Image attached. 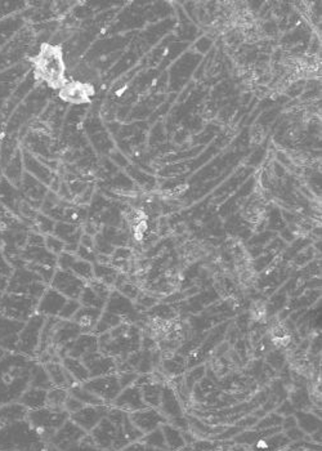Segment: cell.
Masks as SVG:
<instances>
[{
    "label": "cell",
    "instance_id": "24",
    "mask_svg": "<svg viewBox=\"0 0 322 451\" xmlns=\"http://www.w3.org/2000/svg\"><path fill=\"white\" fill-rule=\"evenodd\" d=\"M165 383L159 382V380H151L146 385L139 387L142 397L146 404L147 407H153V409H159L161 402V393H162V387Z\"/></svg>",
    "mask_w": 322,
    "mask_h": 451
},
{
    "label": "cell",
    "instance_id": "10",
    "mask_svg": "<svg viewBox=\"0 0 322 451\" xmlns=\"http://www.w3.org/2000/svg\"><path fill=\"white\" fill-rule=\"evenodd\" d=\"M25 323L0 315V348L7 354H17L20 334Z\"/></svg>",
    "mask_w": 322,
    "mask_h": 451
},
{
    "label": "cell",
    "instance_id": "34",
    "mask_svg": "<svg viewBox=\"0 0 322 451\" xmlns=\"http://www.w3.org/2000/svg\"><path fill=\"white\" fill-rule=\"evenodd\" d=\"M142 444L146 445L148 447H154V449H160V450H167V444H165V438L162 435L161 428L155 429L153 432L143 435V437L139 440Z\"/></svg>",
    "mask_w": 322,
    "mask_h": 451
},
{
    "label": "cell",
    "instance_id": "17",
    "mask_svg": "<svg viewBox=\"0 0 322 451\" xmlns=\"http://www.w3.org/2000/svg\"><path fill=\"white\" fill-rule=\"evenodd\" d=\"M111 407H117V409H120L125 413L131 414L134 411L146 409L147 405L142 397L141 388L133 385L131 387H126L121 392L119 393V396L112 402Z\"/></svg>",
    "mask_w": 322,
    "mask_h": 451
},
{
    "label": "cell",
    "instance_id": "14",
    "mask_svg": "<svg viewBox=\"0 0 322 451\" xmlns=\"http://www.w3.org/2000/svg\"><path fill=\"white\" fill-rule=\"evenodd\" d=\"M105 311H109L111 313L123 318L125 323H129V324H134L141 318L138 310L131 302V299H128L126 296L120 294V293H111L107 302H106V306H105Z\"/></svg>",
    "mask_w": 322,
    "mask_h": 451
},
{
    "label": "cell",
    "instance_id": "13",
    "mask_svg": "<svg viewBox=\"0 0 322 451\" xmlns=\"http://www.w3.org/2000/svg\"><path fill=\"white\" fill-rule=\"evenodd\" d=\"M107 405H98V407H92L87 405L83 407L79 411L70 415V419L75 424H78L83 431H85L87 433H90L93 429L98 426V423L102 421L103 418L109 411Z\"/></svg>",
    "mask_w": 322,
    "mask_h": 451
},
{
    "label": "cell",
    "instance_id": "27",
    "mask_svg": "<svg viewBox=\"0 0 322 451\" xmlns=\"http://www.w3.org/2000/svg\"><path fill=\"white\" fill-rule=\"evenodd\" d=\"M160 428L162 431L164 438H165V444H167L168 451H179L184 449L186 446V441H184V435L179 429H177L169 423L162 424Z\"/></svg>",
    "mask_w": 322,
    "mask_h": 451
},
{
    "label": "cell",
    "instance_id": "43",
    "mask_svg": "<svg viewBox=\"0 0 322 451\" xmlns=\"http://www.w3.org/2000/svg\"><path fill=\"white\" fill-rule=\"evenodd\" d=\"M47 246L49 248V251L54 253H59L64 249V243L59 241L54 237L49 236L47 239Z\"/></svg>",
    "mask_w": 322,
    "mask_h": 451
},
{
    "label": "cell",
    "instance_id": "48",
    "mask_svg": "<svg viewBox=\"0 0 322 451\" xmlns=\"http://www.w3.org/2000/svg\"><path fill=\"white\" fill-rule=\"evenodd\" d=\"M229 451H249L246 447H244L242 445H237V446H234L232 449Z\"/></svg>",
    "mask_w": 322,
    "mask_h": 451
},
{
    "label": "cell",
    "instance_id": "37",
    "mask_svg": "<svg viewBox=\"0 0 322 451\" xmlns=\"http://www.w3.org/2000/svg\"><path fill=\"white\" fill-rule=\"evenodd\" d=\"M81 304L78 299H67L66 303L64 306V308L59 315L61 320H73V316L76 315V312L80 310Z\"/></svg>",
    "mask_w": 322,
    "mask_h": 451
},
{
    "label": "cell",
    "instance_id": "39",
    "mask_svg": "<svg viewBox=\"0 0 322 451\" xmlns=\"http://www.w3.org/2000/svg\"><path fill=\"white\" fill-rule=\"evenodd\" d=\"M64 451H103L93 443L92 437L87 435L84 437L81 441H79L78 444L73 445L70 447H67L66 450Z\"/></svg>",
    "mask_w": 322,
    "mask_h": 451
},
{
    "label": "cell",
    "instance_id": "33",
    "mask_svg": "<svg viewBox=\"0 0 322 451\" xmlns=\"http://www.w3.org/2000/svg\"><path fill=\"white\" fill-rule=\"evenodd\" d=\"M67 397H68V390L53 387L48 391L47 407L57 409V410H65L64 407H65Z\"/></svg>",
    "mask_w": 322,
    "mask_h": 451
},
{
    "label": "cell",
    "instance_id": "12",
    "mask_svg": "<svg viewBox=\"0 0 322 451\" xmlns=\"http://www.w3.org/2000/svg\"><path fill=\"white\" fill-rule=\"evenodd\" d=\"M129 418L134 424V427L143 435H147L155 429L160 428L162 424L168 423L167 418L161 414L157 409H153V407H146L143 410L131 413Z\"/></svg>",
    "mask_w": 322,
    "mask_h": 451
},
{
    "label": "cell",
    "instance_id": "41",
    "mask_svg": "<svg viewBox=\"0 0 322 451\" xmlns=\"http://www.w3.org/2000/svg\"><path fill=\"white\" fill-rule=\"evenodd\" d=\"M217 445L210 441H193L192 444L186 445L182 451H212Z\"/></svg>",
    "mask_w": 322,
    "mask_h": 451
},
{
    "label": "cell",
    "instance_id": "9",
    "mask_svg": "<svg viewBox=\"0 0 322 451\" xmlns=\"http://www.w3.org/2000/svg\"><path fill=\"white\" fill-rule=\"evenodd\" d=\"M81 361L88 370L89 377L90 378L115 374L117 371V360L114 357H111V356L103 354L100 349L84 356L81 359Z\"/></svg>",
    "mask_w": 322,
    "mask_h": 451
},
{
    "label": "cell",
    "instance_id": "28",
    "mask_svg": "<svg viewBox=\"0 0 322 451\" xmlns=\"http://www.w3.org/2000/svg\"><path fill=\"white\" fill-rule=\"evenodd\" d=\"M61 97L68 102L79 104V102H85L88 100V92L85 90V85L79 83H70V84L62 85Z\"/></svg>",
    "mask_w": 322,
    "mask_h": 451
},
{
    "label": "cell",
    "instance_id": "11",
    "mask_svg": "<svg viewBox=\"0 0 322 451\" xmlns=\"http://www.w3.org/2000/svg\"><path fill=\"white\" fill-rule=\"evenodd\" d=\"M84 288H85V285L80 277L75 276L73 272H67V271H59L54 275V277L52 280V289L57 290L62 296H66L67 299H78L79 301Z\"/></svg>",
    "mask_w": 322,
    "mask_h": 451
},
{
    "label": "cell",
    "instance_id": "44",
    "mask_svg": "<svg viewBox=\"0 0 322 451\" xmlns=\"http://www.w3.org/2000/svg\"><path fill=\"white\" fill-rule=\"evenodd\" d=\"M286 437L292 441H297V440H302L303 437H304V432L302 431V429L298 428V427H295V428L287 429V432H286Z\"/></svg>",
    "mask_w": 322,
    "mask_h": 451
},
{
    "label": "cell",
    "instance_id": "50",
    "mask_svg": "<svg viewBox=\"0 0 322 451\" xmlns=\"http://www.w3.org/2000/svg\"><path fill=\"white\" fill-rule=\"evenodd\" d=\"M6 355H7V352L3 348H0V359H3Z\"/></svg>",
    "mask_w": 322,
    "mask_h": 451
},
{
    "label": "cell",
    "instance_id": "29",
    "mask_svg": "<svg viewBox=\"0 0 322 451\" xmlns=\"http://www.w3.org/2000/svg\"><path fill=\"white\" fill-rule=\"evenodd\" d=\"M123 323H125L123 318H119V316L114 315V313H111L109 311L103 310L102 315H101V318L98 320L95 330H93V334H95V335L98 337V335L109 333L110 330L115 329L117 326L123 324Z\"/></svg>",
    "mask_w": 322,
    "mask_h": 451
},
{
    "label": "cell",
    "instance_id": "38",
    "mask_svg": "<svg viewBox=\"0 0 322 451\" xmlns=\"http://www.w3.org/2000/svg\"><path fill=\"white\" fill-rule=\"evenodd\" d=\"M284 418L280 414H270L262 419L256 426V431H263V429L276 428L278 426L282 424Z\"/></svg>",
    "mask_w": 322,
    "mask_h": 451
},
{
    "label": "cell",
    "instance_id": "51",
    "mask_svg": "<svg viewBox=\"0 0 322 451\" xmlns=\"http://www.w3.org/2000/svg\"><path fill=\"white\" fill-rule=\"evenodd\" d=\"M145 451H167V450H160V449H154V447H148V446H147L146 450Z\"/></svg>",
    "mask_w": 322,
    "mask_h": 451
},
{
    "label": "cell",
    "instance_id": "1",
    "mask_svg": "<svg viewBox=\"0 0 322 451\" xmlns=\"http://www.w3.org/2000/svg\"><path fill=\"white\" fill-rule=\"evenodd\" d=\"M98 348L117 361V359L124 361L125 359L142 348L141 330L134 324L123 323L109 333L98 335Z\"/></svg>",
    "mask_w": 322,
    "mask_h": 451
},
{
    "label": "cell",
    "instance_id": "47",
    "mask_svg": "<svg viewBox=\"0 0 322 451\" xmlns=\"http://www.w3.org/2000/svg\"><path fill=\"white\" fill-rule=\"evenodd\" d=\"M42 451H61V450H59V449H57L56 446H53V445L49 444V443H48V444L45 445L44 449H43V450Z\"/></svg>",
    "mask_w": 322,
    "mask_h": 451
},
{
    "label": "cell",
    "instance_id": "30",
    "mask_svg": "<svg viewBox=\"0 0 322 451\" xmlns=\"http://www.w3.org/2000/svg\"><path fill=\"white\" fill-rule=\"evenodd\" d=\"M295 419H297L298 428L302 429L304 433L312 435L321 428V421L316 415L304 413V411H297Z\"/></svg>",
    "mask_w": 322,
    "mask_h": 451
},
{
    "label": "cell",
    "instance_id": "45",
    "mask_svg": "<svg viewBox=\"0 0 322 451\" xmlns=\"http://www.w3.org/2000/svg\"><path fill=\"white\" fill-rule=\"evenodd\" d=\"M146 445L142 444L141 441H136V443H133V444L125 446L124 449H121L120 451H145L146 450Z\"/></svg>",
    "mask_w": 322,
    "mask_h": 451
},
{
    "label": "cell",
    "instance_id": "46",
    "mask_svg": "<svg viewBox=\"0 0 322 451\" xmlns=\"http://www.w3.org/2000/svg\"><path fill=\"white\" fill-rule=\"evenodd\" d=\"M282 427L287 431V429L295 428V427H298V424H297V419H295V416H289V418H286L282 421Z\"/></svg>",
    "mask_w": 322,
    "mask_h": 451
},
{
    "label": "cell",
    "instance_id": "26",
    "mask_svg": "<svg viewBox=\"0 0 322 451\" xmlns=\"http://www.w3.org/2000/svg\"><path fill=\"white\" fill-rule=\"evenodd\" d=\"M30 387L47 390V391H49L51 388H53L51 379H49V375H48V373L45 370L44 365L39 363L37 360H35V363H34V365L31 366V370H30Z\"/></svg>",
    "mask_w": 322,
    "mask_h": 451
},
{
    "label": "cell",
    "instance_id": "8",
    "mask_svg": "<svg viewBox=\"0 0 322 451\" xmlns=\"http://www.w3.org/2000/svg\"><path fill=\"white\" fill-rule=\"evenodd\" d=\"M98 337L93 333H83L73 340L71 343L66 344L65 347L59 348L57 355L62 360L64 357H73V359H83L84 356L98 351Z\"/></svg>",
    "mask_w": 322,
    "mask_h": 451
},
{
    "label": "cell",
    "instance_id": "20",
    "mask_svg": "<svg viewBox=\"0 0 322 451\" xmlns=\"http://www.w3.org/2000/svg\"><path fill=\"white\" fill-rule=\"evenodd\" d=\"M45 370L49 375L52 385L57 387V388H71L73 385H78L73 377L67 373V370L64 368V365L61 361H48L43 363Z\"/></svg>",
    "mask_w": 322,
    "mask_h": 451
},
{
    "label": "cell",
    "instance_id": "22",
    "mask_svg": "<svg viewBox=\"0 0 322 451\" xmlns=\"http://www.w3.org/2000/svg\"><path fill=\"white\" fill-rule=\"evenodd\" d=\"M28 413L29 410L21 405L18 401L0 407V427L25 421Z\"/></svg>",
    "mask_w": 322,
    "mask_h": 451
},
{
    "label": "cell",
    "instance_id": "36",
    "mask_svg": "<svg viewBox=\"0 0 322 451\" xmlns=\"http://www.w3.org/2000/svg\"><path fill=\"white\" fill-rule=\"evenodd\" d=\"M204 374H205V366H198L196 369L190 371L184 378V388H187L191 392L196 387L198 380L204 377Z\"/></svg>",
    "mask_w": 322,
    "mask_h": 451
},
{
    "label": "cell",
    "instance_id": "5",
    "mask_svg": "<svg viewBox=\"0 0 322 451\" xmlns=\"http://www.w3.org/2000/svg\"><path fill=\"white\" fill-rule=\"evenodd\" d=\"M37 298L11 293L0 298V315L26 323L37 313Z\"/></svg>",
    "mask_w": 322,
    "mask_h": 451
},
{
    "label": "cell",
    "instance_id": "18",
    "mask_svg": "<svg viewBox=\"0 0 322 451\" xmlns=\"http://www.w3.org/2000/svg\"><path fill=\"white\" fill-rule=\"evenodd\" d=\"M66 301V296H62L57 290L48 289L37 302V313L44 318H59Z\"/></svg>",
    "mask_w": 322,
    "mask_h": 451
},
{
    "label": "cell",
    "instance_id": "4",
    "mask_svg": "<svg viewBox=\"0 0 322 451\" xmlns=\"http://www.w3.org/2000/svg\"><path fill=\"white\" fill-rule=\"evenodd\" d=\"M35 68L42 80L48 83L51 87L64 85L65 65L62 59V53L54 47H45L39 53L35 61Z\"/></svg>",
    "mask_w": 322,
    "mask_h": 451
},
{
    "label": "cell",
    "instance_id": "35",
    "mask_svg": "<svg viewBox=\"0 0 322 451\" xmlns=\"http://www.w3.org/2000/svg\"><path fill=\"white\" fill-rule=\"evenodd\" d=\"M186 366H187V363L182 356H174L173 359H168V360L162 361V368L165 370L164 373H167L169 375H178V374L184 373Z\"/></svg>",
    "mask_w": 322,
    "mask_h": 451
},
{
    "label": "cell",
    "instance_id": "42",
    "mask_svg": "<svg viewBox=\"0 0 322 451\" xmlns=\"http://www.w3.org/2000/svg\"><path fill=\"white\" fill-rule=\"evenodd\" d=\"M84 407H85V405H84V404H81L79 399H76L75 397H73V396H70V395H68V397H67L64 409L66 410L68 414L71 415L73 414V413H76V411H79V410L83 409Z\"/></svg>",
    "mask_w": 322,
    "mask_h": 451
},
{
    "label": "cell",
    "instance_id": "25",
    "mask_svg": "<svg viewBox=\"0 0 322 451\" xmlns=\"http://www.w3.org/2000/svg\"><path fill=\"white\" fill-rule=\"evenodd\" d=\"M64 368L67 370V373L73 377V380L78 385H83L87 382L89 378V373L85 365L81 361V359H73V357H64L61 360Z\"/></svg>",
    "mask_w": 322,
    "mask_h": 451
},
{
    "label": "cell",
    "instance_id": "23",
    "mask_svg": "<svg viewBox=\"0 0 322 451\" xmlns=\"http://www.w3.org/2000/svg\"><path fill=\"white\" fill-rule=\"evenodd\" d=\"M47 397H48V391L47 390L29 387L23 393V396L20 397L18 402L26 407L29 411H32V410H39L42 407H47Z\"/></svg>",
    "mask_w": 322,
    "mask_h": 451
},
{
    "label": "cell",
    "instance_id": "16",
    "mask_svg": "<svg viewBox=\"0 0 322 451\" xmlns=\"http://www.w3.org/2000/svg\"><path fill=\"white\" fill-rule=\"evenodd\" d=\"M80 334H83L80 326L73 323V320L59 318L57 324L53 329L51 347L56 348L59 351V348L65 347L66 344L76 339Z\"/></svg>",
    "mask_w": 322,
    "mask_h": 451
},
{
    "label": "cell",
    "instance_id": "2",
    "mask_svg": "<svg viewBox=\"0 0 322 451\" xmlns=\"http://www.w3.org/2000/svg\"><path fill=\"white\" fill-rule=\"evenodd\" d=\"M47 444L26 419L0 427V451H42Z\"/></svg>",
    "mask_w": 322,
    "mask_h": 451
},
{
    "label": "cell",
    "instance_id": "40",
    "mask_svg": "<svg viewBox=\"0 0 322 451\" xmlns=\"http://www.w3.org/2000/svg\"><path fill=\"white\" fill-rule=\"evenodd\" d=\"M117 374L123 390L126 388V387H131V385H134L137 378H138V374L134 373V371H117Z\"/></svg>",
    "mask_w": 322,
    "mask_h": 451
},
{
    "label": "cell",
    "instance_id": "7",
    "mask_svg": "<svg viewBox=\"0 0 322 451\" xmlns=\"http://www.w3.org/2000/svg\"><path fill=\"white\" fill-rule=\"evenodd\" d=\"M83 387L88 390L89 392L95 395L98 399H102L105 405L111 407L119 393L123 391L117 374H109L103 377L89 378L87 382L83 383Z\"/></svg>",
    "mask_w": 322,
    "mask_h": 451
},
{
    "label": "cell",
    "instance_id": "3",
    "mask_svg": "<svg viewBox=\"0 0 322 451\" xmlns=\"http://www.w3.org/2000/svg\"><path fill=\"white\" fill-rule=\"evenodd\" d=\"M70 419L66 410H57L52 407H42L39 410H32L28 413L26 421L37 431L40 436L49 443L52 436Z\"/></svg>",
    "mask_w": 322,
    "mask_h": 451
},
{
    "label": "cell",
    "instance_id": "19",
    "mask_svg": "<svg viewBox=\"0 0 322 451\" xmlns=\"http://www.w3.org/2000/svg\"><path fill=\"white\" fill-rule=\"evenodd\" d=\"M159 411L167 418V421H174L177 418L184 416V407L178 399V395L173 387L164 385L161 393V402Z\"/></svg>",
    "mask_w": 322,
    "mask_h": 451
},
{
    "label": "cell",
    "instance_id": "31",
    "mask_svg": "<svg viewBox=\"0 0 322 451\" xmlns=\"http://www.w3.org/2000/svg\"><path fill=\"white\" fill-rule=\"evenodd\" d=\"M68 395L73 396L76 399H79L81 404H84L85 407L87 405H92V407H98V405H105L102 399H98L95 395L92 392H89L88 390H85L81 385H75L68 388ZM109 407V405H107Z\"/></svg>",
    "mask_w": 322,
    "mask_h": 451
},
{
    "label": "cell",
    "instance_id": "15",
    "mask_svg": "<svg viewBox=\"0 0 322 451\" xmlns=\"http://www.w3.org/2000/svg\"><path fill=\"white\" fill-rule=\"evenodd\" d=\"M88 433L85 431L75 424V423L68 419L61 428L52 436L49 440V444L56 446L59 450H66L67 447L73 446V445L78 444L79 441H81L84 437L87 436Z\"/></svg>",
    "mask_w": 322,
    "mask_h": 451
},
{
    "label": "cell",
    "instance_id": "21",
    "mask_svg": "<svg viewBox=\"0 0 322 451\" xmlns=\"http://www.w3.org/2000/svg\"><path fill=\"white\" fill-rule=\"evenodd\" d=\"M102 312V310L81 306L80 310L78 311L76 315L73 316V321L80 326L83 333H93Z\"/></svg>",
    "mask_w": 322,
    "mask_h": 451
},
{
    "label": "cell",
    "instance_id": "49",
    "mask_svg": "<svg viewBox=\"0 0 322 451\" xmlns=\"http://www.w3.org/2000/svg\"><path fill=\"white\" fill-rule=\"evenodd\" d=\"M236 432H239V428H237V427H236V428L231 429V433H229V435H234ZM218 438H228V435L227 433H226V435H220Z\"/></svg>",
    "mask_w": 322,
    "mask_h": 451
},
{
    "label": "cell",
    "instance_id": "32",
    "mask_svg": "<svg viewBox=\"0 0 322 451\" xmlns=\"http://www.w3.org/2000/svg\"><path fill=\"white\" fill-rule=\"evenodd\" d=\"M79 302L83 307H90V308L103 311L107 301L103 299L102 296H100L92 287H87L83 290Z\"/></svg>",
    "mask_w": 322,
    "mask_h": 451
},
{
    "label": "cell",
    "instance_id": "6",
    "mask_svg": "<svg viewBox=\"0 0 322 451\" xmlns=\"http://www.w3.org/2000/svg\"><path fill=\"white\" fill-rule=\"evenodd\" d=\"M44 316L35 313L32 318H30L23 327V332L20 334L18 348L17 354L28 356L30 359H37V351L40 347V338L45 324Z\"/></svg>",
    "mask_w": 322,
    "mask_h": 451
}]
</instances>
